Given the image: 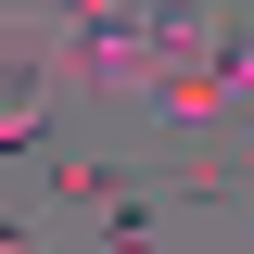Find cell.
Listing matches in <instances>:
<instances>
[{"label": "cell", "instance_id": "cell-5", "mask_svg": "<svg viewBox=\"0 0 254 254\" xmlns=\"http://www.w3.org/2000/svg\"><path fill=\"white\" fill-rule=\"evenodd\" d=\"M242 229H254V203H242Z\"/></svg>", "mask_w": 254, "mask_h": 254}, {"label": "cell", "instance_id": "cell-4", "mask_svg": "<svg viewBox=\"0 0 254 254\" xmlns=\"http://www.w3.org/2000/svg\"><path fill=\"white\" fill-rule=\"evenodd\" d=\"M13 242H26V216H13V203H0V254H13Z\"/></svg>", "mask_w": 254, "mask_h": 254}, {"label": "cell", "instance_id": "cell-3", "mask_svg": "<svg viewBox=\"0 0 254 254\" xmlns=\"http://www.w3.org/2000/svg\"><path fill=\"white\" fill-rule=\"evenodd\" d=\"M102 254H153V216H140V203H115V229H102Z\"/></svg>", "mask_w": 254, "mask_h": 254}, {"label": "cell", "instance_id": "cell-2", "mask_svg": "<svg viewBox=\"0 0 254 254\" xmlns=\"http://www.w3.org/2000/svg\"><path fill=\"white\" fill-rule=\"evenodd\" d=\"M38 140H51V76L0 51V153H38Z\"/></svg>", "mask_w": 254, "mask_h": 254}, {"label": "cell", "instance_id": "cell-1", "mask_svg": "<svg viewBox=\"0 0 254 254\" xmlns=\"http://www.w3.org/2000/svg\"><path fill=\"white\" fill-rule=\"evenodd\" d=\"M64 51H76V76H102V89H153V26H127V13H76Z\"/></svg>", "mask_w": 254, "mask_h": 254}]
</instances>
